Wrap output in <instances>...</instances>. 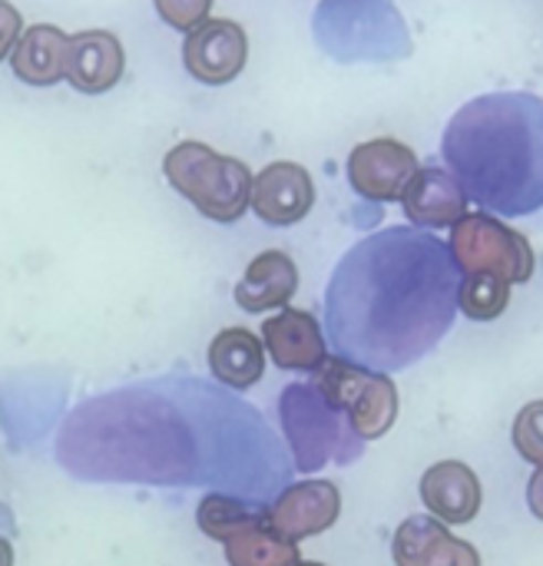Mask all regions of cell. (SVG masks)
I'll return each instance as SVG.
<instances>
[{
  "instance_id": "obj_18",
  "label": "cell",
  "mask_w": 543,
  "mask_h": 566,
  "mask_svg": "<svg viewBox=\"0 0 543 566\" xmlns=\"http://www.w3.org/2000/svg\"><path fill=\"white\" fill-rule=\"evenodd\" d=\"M209 371L219 385L232 391H246L262 381L265 375V345L255 332L249 328H222L209 342Z\"/></svg>"
},
{
  "instance_id": "obj_25",
  "label": "cell",
  "mask_w": 543,
  "mask_h": 566,
  "mask_svg": "<svg viewBox=\"0 0 543 566\" xmlns=\"http://www.w3.org/2000/svg\"><path fill=\"white\" fill-rule=\"evenodd\" d=\"M20 33H23L20 10H17L10 0H0V60L13 53V46H17Z\"/></svg>"
},
{
  "instance_id": "obj_17",
  "label": "cell",
  "mask_w": 543,
  "mask_h": 566,
  "mask_svg": "<svg viewBox=\"0 0 543 566\" xmlns=\"http://www.w3.org/2000/svg\"><path fill=\"white\" fill-rule=\"evenodd\" d=\"M66 56L70 36L53 23H33L20 33L10 53V70L30 86H53L66 80Z\"/></svg>"
},
{
  "instance_id": "obj_15",
  "label": "cell",
  "mask_w": 543,
  "mask_h": 566,
  "mask_svg": "<svg viewBox=\"0 0 543 566\" xmlns=\"http://www.w3.org/2000/svg\"><path fill=\"white\" fill-rule=\"evenodd\" d=\"M126 73V53L116 33L109 30H83L70 36L66 80L76 93L96 96L113 90Z\"/></svg>"
},
{
  "instance_id": "obj_27",
  "label": "cell",
  "mask_w": 543,
  "mask_h": 566,
  "mask_svg": "<svg viewBox=\"0 0 543 566\" xmlns=\"http://www.w3.org/2000/svg\"><path fill=\"white\" fill-rule=\"evenodd\" d=\"M0 566H13V544L0 534Z\"/></svg>"
},
{
  "instance_id": "obj_16",
  "label": "cell",
  "mask_w": 543,
  "mask_h": 566,
  "mask_svg": "<svg viewBox=\"0 0 543 566\" xmlns=\"http://www.w3.org/2000/svg\"><path fill=\"white\" fill-rule=\"evenodd\" d=\"M299 292V265L289 252L269 249L255 255L246 269V275L236 285V305L242 312L262 315L272 308H289L292 295Z\"/></svg>"
},
{
  "instance_id": "obj_8",
  "label": "cell",
  "mask_w": 543,
  "mask_h": 566,
  "mask_svg": "<svg viewBox=\"0 0 543 566\" xmlns=\"http://www.w3.org/2000/svg\"><path fill=\"white\" fill-rule=\"evenodd\" d=\"M249 60V36L236 20L209 17L196 30H189L182 46V63L189 76L209 86L232 83Z\"/></svg>"
},
{
  "instance_id": "obj_26",
  "label": "cell",
  "mask_w": 543,
  "mask_h": 566,
  "mask_svg": "<svg viewBox=\"0 0 543 566\" xmlns=\"http://www.w3.org/2000/svg\"><path fill=\"white\" fill-rule=\"evenodd\" d=\"M528 507L537 521H543V468L534 471V478L528 484Z\"/></svg>"
},
{
  "instance_id": "obj_13",
  "label": "cell",
  "mask_w": 543,
  "mask_h": 566,
  "mask_svg": "<svg viewBox=\"0 0 543 566\" xmlns=\"http://www.w3.org/2000/svg\"><path fill=\"white\" fill-rule=\"evenodd\" d=\"M421 501L435 521L461 527L481 514L484 494L478 474L464 461H438L421 478Z\"/></svg>"
},
{
  "instance_id": "obj_22",
  "label": "cell",
  "mask_w": 543,
  "mask_h": 566,
  "mask_svg": "<svg viewBox=\"0 0 543 566\" xmlns=\"http://www.w3.org/2000/svg\"><path fill=\"white\" fill-rule=\"evenodd\" d=\"M511 289H514L511 282L488 275V272L464 275V282L458 285V308L471 322H491L504 315V308L511 305Z\"/></svg>"
},
{
  "instance_id": "obj_5",
  "label": "cell",
  "mask_w": 543,
  "mask_h": 566,
  "mask_svg": "<svg viewBox=\"0 0 543 566\" xmlns=\"http://www.w3.org/2000/svg\"><path fill=\"white\" fill-rule=\"evenodd\" d=\"M451 259L464 275L488 272L511 285H524L534 275V249L528 235L504 226L491 212H468L451 229Z\"/></svg>"
},
{
  "instance_id": "obj_21",
  "label": "cell",
  "mask_w": 543,
  "mask_h": 566,
  "mask_svg": "<svg viewBox=\"0 0 543 566\" xmlns=\"http://www.w3.org/2000/svg\"><path fill=\"white\" fill-rule=\"evenodd\" d=\"M226 547V564L229 566H299L302 554L299 544L282 537L279 531H272L269 524L249 527L242 534H236L232 541L222 544Z\"/></svg>"
},
{
  "instance_id": "obj_7",
  "label": "cell",
  "mask_w": 543,
  "mask_h": 566,
  "mask_svg": "<svg viewBox=\"0 0 543 566\" xmlns=\"http://www.w3.org/2000/svg\"><path fill=\"white\" fill-rule=\"evenodd\" d=\"M418 169L415 149L391 136L358 143L348 156V182L372 202H398Z\"/></svg>"
},
{
  "instance_id": "obj_6",
  "label": "cell",
  "mask_w": 543,
  "mask_h": 566,
  "mask_svg": "<svg viewBox=\"0 0 543 566\" xmlns=\"http://www.w3.org/2000/svg\"><path fill=\"white\" fill-rule=\"evenodd\" d=\"M282 424L299 471H315L332 458H342V464H348L352 454L342 448L338 411L312 385H292L282 391Z\"/></svg>"
},
{
  "instance_id": "obj_4",
  "label": "cell",
  "mask_w": 543,
  "mask_h": 566,
  "mask_svg": "<svg viewBox=\"0 0 543 566\" xmlns=\"http://www.w3.org/2000/svg\"><path fill=\"white\" fill-rule=\"evenodd\" d=\"M169 186L212 222H239L252 199V172L242 159L222 156L199 139L173 146L163 159Z\"/></svg>"
},
{
  "instance_id": "obj_10",
  "label": "cell",
  "mask_w": 543,
  "mask_h": 566,
  "mask_svg": "<svg viewBox=\"0 0 543 566\" xmlns=\"http://www.w3.org/2000/svg\"><path fill=\"white\" fill-rule=\"evenodd\" d=\"M249 206L265 226H295L315 206V182L299 163H269L252 179Z\"/></svg>"
},
{
  "instance_id": "obj_1",
  "label": "cell",
  "mask_w": 543,
  "mask_h": 566,
  "mask_svg": "<svg viewBox=\"0 0 543 566\" xmlns=\"http://www.w3.org/2000/svg\"><path fill=\"white\" fill-rule=\"evenodd\" d=\"M226 398L196 378L143 381L80 405L56 438V461L90 484H229L206 461V421Z\"/></svg>"
},
{
  "instance_id": "obj_20",
  "label": "cell",
  "mask_w": 543,
  "mask_h": 566,
  "mask_svg": "<svg viewBox=\"0 0 543 566\" xmlns=\"http://www.w3.org/2000/svg\"><path fill=\"white\" fill-rule=\"evenodd\" d=\"M196 524L199 531L209 537V541H232L236 534L249 531V527H259V524H269V507L262 504H249L242 497H232V494H206L199 501V511H196Z\"/></svg>"
},
{
  "instance_id": "obj_11",
  "label": "cell",
  "mask_w": 543,
  "mask_h": 566,
  "mask_svg": "<svg viewBox=\"0 0 543 566\" xmlns=\"http://www.w3.org/2000/svg\"><path fill=\"white\" fill-rule=\"evenodd\" d=\"M259 338L265 345V355L282 371H315L328 358L319 318L302 308H282L279 315L265 318Z\"/></svg>"
},
{
  "instance_id": "obj_3",
  "label": "cell",
  "mask_w": 543,
  "mask_h": 566,
  "mask_svg": "<svg viewBox=\"0 0 543 566\" xmlns=\"http://www.w3.org/2000/svg\"><path fill=\"white\" fill-rule=\"evenodd\" d=\"M441 156L468 199L531 216L543 206V99L521 90L474 96L451 116Z\"/></svg>"
},
{
  "instance_id": "obj_23",
  "label": "cell",
  "mask_w": 543,
  "mask_h": 566,
  "mask_svg": "<svg viewBox=\"0 0 543 566\" xmlns=\"http://www.w3.org/2000/svg\"><path fill=\"white\" fill-rule=\"evenodd\" d=\"M514 448L524 461L543 468V401H531L521 408L514 421Z\"/></svg>"
},
{
  "instance_id": "obj_14",
  "label": "cell",
  "mask_w": 543,
  "mask_h": 566,
  "mask_svg": "<svg viewBox=\"0 0 543 566\" xmlns=\"http://www.w3.org/2000/svg\"><path fill=\"white\" fill-rule=\"evenodd\" d=\"M401 206L408 222L421 229H455L468 216V192L448 169L425 166L411 176Z\"/></svg>"
},
{
  "instance_id": "obj_2",
  "label": "cell",
  "mask_w": 543,
  "mask_h": 566,
  "mask_svg": "<svg viewBox=\"0 0 543 566\" xmlns=\"http://www.w3.org/2000/svg\"><path fill=\"white\" fill-rule=\"evenodd\" d=\"M451 249L418 229L391 226L358 242L328 282V328L355 352L368 335H441L458 305ZM352 358V355H348Z\"/></svg>"
},
{
  "instance_id": "obj_12",
  "label": "cell",
  "mask_w": 543,
  "mask_h": 566,
  "mask_svg": "<svg viewBox=\"0 0 543 566\" xmlns=\"http://www.w3.org/2000/svg\"><path fill=\"white\" fill-rule=\"evenodd\" d=\"M395 566H481V554L431 514L408 517L391 541Z\"/></svg>"
},
{
  "instance_id": "obj_28",
  "label": "cell",
  "mask_w": 543,
  "mask_h": 566,
  "mask_svg": "<svg viewBox=\"0 0 543 566\" xmlns=\"http://www.w3.org/2000/svg\"><path fill=\"white\" fill-rule=\"evenodd\" d=\"M299 566H325V564H319V560H302Z\"/></svg>"
},
{
  "instance_id": "obj_24",
  "label": "cell",
  "mask_w": 543,
  "mask_h": 566,
  "mask_svg": "<svg viewBox=\"0 0 543 566\" xmlns=\"http://www.w3.org/2000/svg\"><path fill=\"white\" fill-rule=\"evenodd\" d=\"M156 13L163 23H169L173 30H196L202 20H209L212 0H153Z\"/></svg>"
},
{
  "instance_id": "obj_19",
  "label": "cell",
  "mask_w": 543,
  "mask_h": 566,
  "mask_svg": "<svg viewBox=\"0 0 543 566\" xmlns=\"http://www.w3.org/2000/svg\"><path fill=\"white\" fill-rule=\"evenodd\" d=\"M348 424L358 441H378L391 431L398 418V388L388 375H368L358 388L355 401L348 405Z\"/></svg>"
},
{
  "instance_id": "obj_9",
  "label": "cell",
  "mask_w": 543,
  "mask_h": 566,
  "mask_svg": "<svg viewBox=\"0 0 543 566\" xmlns=\"http://www.w3.org/2000/svg\"><path fill=\"white\" fill-rule=\"evenodd\" d=\"M342 514V494L332 481L289 484L269 507V527L289 541H309L335 527Z\"/></svg>"
}]
</instances>
